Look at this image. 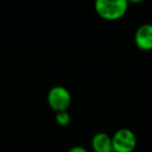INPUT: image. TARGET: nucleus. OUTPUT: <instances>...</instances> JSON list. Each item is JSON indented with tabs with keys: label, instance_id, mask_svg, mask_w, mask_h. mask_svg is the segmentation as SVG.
Wrapping results in <instances>:
<instances>
[{
	"label": "nucleus",
	"instance_id": "5",
	"mask_svg": "<svg viewBox=\"0 0 152 152\" xmlns=\"http://www.w3.org/2000/svg\"><path fill=\"white\" fill-rule=\"evenodd\" d=\"M91 147L93 152H113L112 137L105 132H98L92 137Z\"/></svg>",
	"mask_w": 152,
	"mask_h": 152
},
{
	"label": "nucleus",
	"instance_id": "3",
	"mask_svg": "<svg viewBox=\"0 0 152 152\" xmlns=\"http://www.w3.org/2000/svg\"><path fill=\"white\" fill-rule=\"evenodd\" d=\"M113 152H133L137 147V137L128 128H120L112 137Z\"/></svg>",
	"mask_w": 152,
	"mask_h": 152
},
{
	"label": "nucleus",
	"instance_id": "1",
	"mask_svg": "<svg viewBox=\"0 0 152 152\" xmlns=\"http://www.w3.org/2000/svg\"><path fill=\"white\" fill-rule=\"evenodd\" d=\"M95 11L103 20L116 21L128 11V1L126 0H97L95 2Z\"/></svg>",
	"mask_w": 152,
	"mask_h": 152
},
{
	"label": "nucleus",
	"instance_id": "7",
	"mask_svg": "<svg viewBox=\"0 0 152 152\" xmlns=\"http://www.w3.org/2000/svg\"><path fill=\"white\" fill-rule=\"evenodd\" d=\"M68 152H89L85 147L83 146H73L72 148H70Z\"/></svg>",
	"mask_w": 152,
	"mask_h": 152
},
{
	"label": "nucleus",
	"instance_id": "4",
	"mask_svg": "<svg viewBox=\"0 0 152 152\" xmlns=\"http://www.w3.org/2000/svg\"><path fill=\"white\" fill-rule=\"evenodd\" d=\"M134 43L137 48L143 51L152 50V24L146 23L137 28L134 34Z\"/></svg>",
	"mask_w": 152,
	"mask_h": 152
},
{
	"label": "nucleus",
	"instance_id": "6",
	"mask_svg": "<svg viewBox=\"0 0 152 152\" xmlns=\"http://www.w3.org/2000/svg\"><path fill=\"white\" fill-rule=\"evenodd\" d=\"M55 121L59 126H67L71 121V117L68 110L66 112H58L55 114Z\"/></svg>",
	"mask_w": 152,
	"mask_h": 152
},
{
	"label": "nucleus",
	"instance_id": "2",
	"mask_svg": "<svg viewBox=\"0 0 152 152\" xmlns=\"http://www.w3.org/2000/svg\"><path fill=\"white\" fill-rule=\"evenodd\" d=\"M72 97L70 92L61 86L51 88L47 95V102L55 113L66 112L71 105Z\"/></svg>",
	"mask_w": 152,
	"mask_h": 152
}]
</instances>
